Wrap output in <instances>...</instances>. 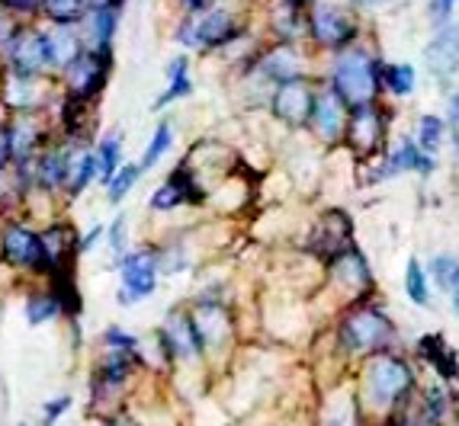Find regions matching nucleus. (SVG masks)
<instances>
[{"instance_id": "obj_1", "label": "nucleus", "mask_w": 459, "mask_h": 426, "mask_svg": "<svg viewBox=\"0 0 459 426\" xmlns=\"http://www.w3.org/2000/svg\"><path fill=\"white\" fill-rule=\"evenodd\" d=\"M325 84L344 99L351 109L379 103V93H383V61H379V55L373 48L353 42V46L334 52Z\"/></svg>"}, {"instance_id": "obj_2", "label": "nucleus", "mask_w": 459, "mask_h": 426, "mask_svg": "<svg viewBox=\"0 0 459 426\" xmlns=\"http://www.w3.org/2000/svg\"><path fill=\"white\" fill-rule=\"evenodd\" d=\"M337 340L351 356H376V353H389L398 340V330L389 314L373 304L369 298L353 302L337 324Z\"/></svg>"}, {"instance_id": "obj_3", "label": "nucleus", "mask_w": 459, "mask_h": 426, "mask_svg": "<svg viewBox=\"0 0 459 426\" xmlns=\"http://www.w3.org/2000/svg\"><path fill=\"white\" fill-rule=\"evenodd\" d=\"M414 391V375L411 365L398 353H376V356L367 359L363 365V397L373 411H385L392 413L402 397Z\"/></svg>"}, {"instance_id": "obj_4", "label": "nucleus", "mask_w": 459, "mask_h": 426, "mask_svg": "<svg viewBox=\"0 0 459 426\" xmlns=\"http://www.w3.org/2000/svg\"><path fill=\"white\" fill-rule=\"evenodd\" d=\"M306 36L315 48L334 55L360 38V20L344 4L315 0L312 7L306 10Z\"/></svg>"}, {"instance_id": "obj_5", "label": "nucleus", "mask_w": 459, "mask_h": 426, "mask_svg": "<svg viewBox=\"0 0 459 426\" xmlns=\"http://www.w3.org/2000/svg\"><path fill=\"white\" fill-rule=\"evenodd\" d=\"M241 36H245V26L238 23V16L225 7H209L206 13L186 16L174 32V38L180 46L196 48V52L229 48L231 42H238Z\"/></svg>"}, {"instance_id": "obj_6", "label": "nucleus", "mask_w": 459, "mask_h": 426, "mask_svg": "<svg viewBox=\"0 0 459 426\" xmlns=\"http://www.w3.org/2000/svg\"><path fill=\"white\" fill-rule=\"evenodd\" d=\"M389 122H392V113L383 103H369V106L351 109L344 141H341V145L357 160L383 158L385 148H389Z\"/></svg>"}, {"instance_id": "obj_7", "label": "nucleus", "mask_w": 459, "mask_h": 426, "mask_svg": "<svg viewBox=\"0 0 459 426\" xmlns=\"http://www.w3.org/2000/svg\"><path fill=\"white\" fill-rule=\"evenodd\" d=\"M109 74H113V52H91V48H84L58 77H62L65 97L81 99V103H91L93 106L103 97V90H107Z\"/></svg>"}, {"instance_id": "obj_8", "label": "nucleus", "mask_w": 459, "mask_h": 426, "mask_svg": "<svg viewBox=\"0 0 459 426\" xmlns=\"http://www.w3.org/2000/svg\"><path fill=\"white\" fill-rule=\"evenodd\" d=\"M116 269H119V292H116V302L123 308L145 302L158 292V251L152 247H138V251H126L123 257L116 260Z\"/></svg>"}, {"instance_id": "obj_9", "label": "nucleus", "mask_w": 459, "mask_h": 426, "mask_svg": "<svg viewBox=\"0 0 459 426\" xmlns=\"http://www.w3.org/2000/svg\"><path fill=\"white\" fill-rule=\"evenodd\" d=\"M4 68L13 77H30V81H42L52 77L48 68V48H46V30L39 26H20L13 42L4 52Z\"/></svg>"}, {"instance_id": "obj_10", "label": "nucleus", "mask_w": 459, "mask_h": 426, "mask_svg": "<svg viewBox=\"0 0 459 426\" xmlns=\"http://www.w3.org/2000/svg\"><path fill=\"white\" fill-rule=\"evenodd\" d=\"M315 93H318V87H315V81L308 74L286 81V84H276L270 90V113H273L276 122H283L286 129H308Z\"/></svg>"}, {"instance_id": "obj_11", "label": "nucleus", "mask_w": 459, "mask_h": 426, "mask_svg": "<svg viewBox=\"0 0 459 426\" xmlns=\"http://www.w3.org/2000/svg\"><path fill=\"white\" fill-rule=\"evenodd\" d=\"M247 77H257L261 84H286L296 77H306V52L296 42H273L270 48L254 55L247 64Z\"/></svg>"}, {"instance_id": "obj_12", "label": "nucleus", "mask_w": 459, "mask_h": 426, "mask_svg": "<svg viewBox=\"0 0 459 426\" xmlns=\"http://www.w3.org/2000/svg\"><path fill=\"white\" fill-rule=\"evenodd\" d=\"M0 260L23 273H46V257H42V237L23 221H7L0 228Z\"/></svg>"}, {"instance_id": "obj_13", "label": "nucleus", "mask_w": 459, "mask_h": 426, "mask_svg": "<svg viewBox=\"0 0 459 426\" xmlns=\"http://www.w3.org/2000/svg\"><path fill=\"white\" fill-rule=\"evenodd\" d=\"M437 170V158L424 154L418 148L411 135H402L392 148H385L383 158H376V167H373V183H383L392 180V176H402V174H418V176H430Z\"/></svg>"}, {"instance_id": "obj_14", "label": "nucleus", "mask_w": 459, "mask_h": 426, "mask_svg": "<svg viewBox=\"0 0 459 426\" xmlns=\"http://www.w3.org/2000/svg\"><path fill=\"white\" fill-rule=\"evenodd\" d=\"M353 247V221L344 209H328V212L318 218V225L312 228L308 237V253L325 263H331L334 257H341L344 251Z\"/></svg>"}, {"instance_id": "obj_15", "label": "nucleus", "mask_w": 459, "mask_h": 426, "mask_svg": "<svg viewBox=\"0 0 459 426\" xmlns=\"http://www.w3.org/2000/svg\"><path fill=\"white\" fill-rule=\"evenodd\" d=\"M203 199H206V186L196 180V174L186 164H177L168 180L152 192L148 209L152 212H177L180 206H199Z\"/></svg>"}, {"instance_id": "obj_16", "label": "nucleus", "mask_w": 459, "mask_h": 426, "mask_svg": "<svg viewBox=\"0 0 459 426\" xmlns=\"http://www.w3.org/2000/svg\"><path fill=\"white\" fill-rule=\"evenodd\" d=\"M328 279L334 289L344 292L347 304L363 302V298H369V292H373V269H369L367 257H363L357 247H351V251H344L341 257L331 260Z\"/></svg>"}, {"instance_id": "obj_17", "label": "nucleus", "mask_w": 459, "mask_h": 426, "mask_svg": "<svg viewBox=\"0 0 459 426\" xmlns=\"http://www.w3.org/2000/svg\"><path fill=\"white\" fill-rule=\"evenodd\" d=\"M10 135V167H30L39 154L52 145V132L39 115H16L7 122Z\"/></svg>"}, {"instance_id": "obj_18", "label": "nucleus", "mask_w": 459, "mask_h": 426, "mask_svg": "<svg viewBox=\"0 0 459 426\" xmlns=\"http://www.w3.org/2000/svg\"><path fill=\"white\" fill-rule=\"evenodd\" d=\"M347 115H351V106L328 84H322L318 93H315V109L312 119H308V129L315 132V138L322 145H341L347 129Z\"/></svg>"}, {"instance_id": "obj_19", "label": "nucleus", "mask_w": 459, "mask_h": 426, "mask_svg": "<svg viewBox=\"0 0 459 426\" xmlns=\"http://www.w3.org/2000/svg\"><path fill=\"white\" fill-rule=\"evenodd\" d=\"M42 237V257H46V279L52 273H65L74 269L77 257H81V231L68 221H52L48 228L39 231Z\"/></svg>"}, {"instance_id": "obj_20", "label": "nucleus", "mask_w": 459, "mask_h": 426, "mask_svg": "<svg viewBox=\"0 0 459 426\" xmlns=\"http://www.w3.org/2000/svg\"><path fill=\"white\" fill-rule=\"evenodd\" d=\"M190 320H193V330H196L199 343H203V353L225 346V343L231 340V330H235L229 304L209 302V298H203V302L193 304V308H190Z\"/></svg>"}, {"instance_id": "obj_21", "label": "nucleus", "mask_w": 459, "mask_h": 426, "mask_svg": "<svg viewBox=\"0 0 459 426\" xmlns=\"http://www.w3.org/2000/svg\"><path fill=\"white\" fill-rule=\"evenodd\" d=\"M154 337L161 343V350L168 353V359H186V362H190V359L203 356V343H199L196 330H193L190 311H184V308L168 311L161 330Z\"/></svg>"}, {"instance_id": "obj_22", "label": "nucleus", "mask_w": 459, "mask_h": 426, "mask_svg": "<svg viewBox=\"0 0 459 426\" xmlns=\"http://www.w3.org/2000/svg\"><path fill=\"white\" fill-rule=\"evenodd\" d=\"M424 68L434 81H450L459 74V23H446L424 46Z\"/></svg>"}, {"instance_id": "obj_23", "label": "nucleus", "mask_w": 459, "mask_h": 426, "mask_svg": "<svg viewBox=\"0 0 459 426\" xmlns=\"http://www.w3.org/2000/svg\"><path fill=\"white\" fill-rule=\"evenodd\" d=\"M46 87H48V77L30 81V77L4 74V81H0V103L13 115H39L48 103Z\"/></svg>"}, {"instance_id": "obj_24", "label": "nucleus", "mask_w": 459, "mask_h": 426, "mask_svg": "<svg viewBox=\"0 0 459 426\" xmlns=\"http://www.w3.org/2000/svg\"><path fill=\"white\" fill-rule=\"evenodd\" d=\"M65 180H68V141H52L32 160V186L52 196L65 192Z\"/></svg>"}, {"instance_id": "obj_25", "label": "nucleus", "mask_w": 459, "mask_h": 426, "mask_svg": "<svg viewBox=\"0 0 459 426\" xmlns=\"http://www.w3.org/2000/svg\"><path fill=\"white\" fill-rule=\"evenodd\" d=\"M119 13L123 7H93L84 13V20L77 23L81 42L91 52H113V38L119 32Z\"/></svg>"}, {"instance_id": "obj_26", "label": "nucleus", "mask_w": 459, "mask_h": 426, "mask_svg": "<svg viewBox=\"0 0 459 426\" xmlns=\"http://www.w3.org/2000/svg\"><path fill=\"white\" fill-rule=\"evenodd\" d=\"M97 183V167H93V148L87 141H68V180H65V196H84L87 186Z\"/></svg>"}, {"instance_id": "obj_27", "label": "nucleus", "mask_w": 459, "mask_h": 426, "mask_svg": "<svg viewBox=\"0 0 459 426\" xmlns=\"http://www.w3.org/2000/svg\"><path fill=\"white\" fill-rule=\"evenodd\" d=\"M418 356L444 381H459V353L446 343L444 334H424L418 340Z\"/></svg>"}, {"instance_id": "obj_28", "label": "nucleus", "mask_w": 459, "mask_h": 426, "mask_svg": "<svg viewBox=\"0 0 459 426\" xmlns=\"http://www.w3.org/2000/svg\"><path fill=\"white\" fill-rule=\"evenodd\" d=\"M46 48H48V68H52V74H62L71 61L84 52V42H81L77 26H48Z\"/></svg>"}, {"instance_id": "obj_29", "label": "nucleus", "mask_w": 459, "mask_h": 426, "mask_svg": "<svg viewBox=\"0 0 459 426\" xmlns=\"http://www.w3.org/2000/svg\"><path fill=\"white\" fill-rule=\"evenodd\" d=\"M93 167H97L100 186H107L116 176V170L123 167V135L119 132H109L93 145Z\"/></svg>"}, {"instance_id": "obj_30", "label": "nucleus", "mask_w": 459, "mask_h": 426, "mask_svg": "<svg viewBox=\"0 0 459 426\" xmlns=\"http://www.w3.org/2000/svg\"><path fill=\"white\" fill-rule=\"evenodd\" d=\"M23 318L26 324H32V328H42V324H52V320L65 318L62 311V302H58V295H55L52 289H36L26 295L23 302Z\"/></svg>"}, {"instance_id": "obj_31", "label": "nucleus", "mask_w": 459, "mask_h": 426, "mask_svg": "<svg viewBox=\"0 0 459 426\" xmlns=\"http://www.w3.org/2000/svg\"><path fill=\"white\" fill-rule=\"evenodd\" d=\"M48 289H52L55 295H58V302H62L65 318H77V314L84 311V295H81V289H77L74 269L48 276Z\"/></svg>"}, {"instance_id": "obj_32", "label": "nucleus", "mask_w": 459, "mask_h": 426, "mask_svg": "<svg viewBox=\"0 0 459 426\" xmlns=\"http://www.w3.org/2000/svg\"><path fill=\"white\" fill-rule=\"evenodd\" d=\"M418 87V71L408 61H398V64H383V90L395 99H405Z\"/></svg>"}, {"instance_id": "obj_33", "label": "nucleus", "mask_w": 459, "mask_h": 426, "mask_svg": "<svg viewBox=\"0 0 459 426\" xmlns=\"http://www.w3.org/2000/svg\"><path fill=\"white\" fill-rule=\"evenodd\" d=\"M424 269H428V279L434 282L440 292H446V295H456L459 292V257H453V253H437V257H430V263Z\"/></svg>"}, {"instance_id": "obj_34", "label": "nucleus", "mask_w": 459, "mask_h": 426, "mask_svg": "<svg viewBox=\"0 0 459 426\" xmlns=\"http://www.w3.org/2000/svg\"><path fill=\"white\" fill-rule=\"evenodd\" d=\"M87 13V0H42L39 16H46L48 26H77Z\"/></svg>"}, {"instance_id": "obj_35", "label": "nucleus", "mask_w": 459, "mask_h": 426, "mask_svg": "<svg viewBox=\"0 0 459 426\" xmlns=\"http://www.w3.org/2000/svg\"><path fill=\"white\" fill-rule=\"evenodd\" d=\"M446 132H450L446 119L428 113V115H421V119H418V135H414V141H418V148H421L424 154L437 158V154H440V148H444V141H446Z\"/></svg>"}, {"instance_id": "obj_36", "label": "nucleus", "mask_w": 459, "mask_h": 426, "mask_svg": "<svg viewBox=\"0 0 459 426\" xmlns=\"http://www.w3.org/2000/svg\"><path fill=\"white\" fill-rule=\"evenodd\" d=\"M405 295L411 298V304L418 308H434V295H430V279L421 260H408L405 267Z\"/></svg>"}, {"instance_id": "obj_37", "label": "nucleus", "mask_w": 459, "mask_h": 426, "mask_svg": "<svg viewBox=\"0 0 459 426\" xmlns=\"http://www.w3.org/2000/svg\"><path fill=\"white\" fill-rule=\"evenodd\" d=\"M174 148V122H158L152 132V138H148V145H145V154H142V160H138V167L142 170H152L158 160L164 158V154Z\"/></svg>"}, {"instance_id": "obj_38", "label": "nucleus", "mask_w": 459, "mask_h": 426, "mask_svg": "<svg viewBox=\"0 0 459 426\" xmlns=\"http://www.w3.org/2000/svg\"><path fill=\"white\" fill-rule=\"evenodd\" d=\"M142 174H145V170L138 167V164H123V167L116 170L113 180H109L107 186H103V190H107L109 206H119V202H123V199L129 196V192L138 186V180H142Z\"/></svg>"}, {"instance_id": "obj_39", "label": "nucleus", "mask_w": 459, "mask_h": 426, "mask_svg": "<svg viewBox=\"0 0 459 426\" xmlns=\"http://www.w3.org/2000/svg\"><path fill=\"white\" fill-rule=\"evenodd\" d=\"M193 93V81L190 77H180V81H170L168 87H164V93L152 103L154 113H161V109H168L170 103H177V99H186Z\"/></svg>"}, {"instance_id": "obj_40", "label": "nucleus", "mask_w": 459, "mask_h": 426, "mask_svg": "<svg viewBox=\"0 0 459 426\" xmlns=\"http://www.w3.org/2000/svg\"><path fill=\"white\" fill-rule=\"evenodd\" d=\"M100 343H103V350L142 353V350H138V337L129 334V330H123V328H107V330H103V337H100Z\"/></svg>"}, {"instance_id": "obj_41", "label": "nucleus", "mask_w": 459, "mask_h": 426, "mask_svg": "<svg viewBox=\"0 0 459 426\" xmlns=\"http://www.w3.org/2000/svg\"><path fill=\"white\" fill-rule=\"evenodd\" d=\"M126 234H129V218H126V215H116V218L107 225L109 251H113L116 257H123L126 253Z\"/></svg>"}, {"instance_id": "obj_42", "label": "nucleus", "mask_w": 459, "mask_h": 426, "mask_svg": "<svg viewBox=\"0 0 459 426\" xmlns=\"http://www.w3.org/2000/svg\"><path fill=\"white\" fill-rule=\"evenodd\" d=\"M459 0H430V16H434V26L440 30V26L453 23V10H456Z\"/></svg>"}, {"instance_id": "obj_43", "label": "nucleus", "mask_w": 459, "mask_h": 426, "mask_svg": "<svg viewBox=\"0 0 459 426\" xmlns=\"http://www.w3.org/2000/svg\"><path fill=\"white\" fill-rule=\"evenodd\" d=\"M0 10L13 16H36L42 10V0H0Z\"/></svg>"}, {"instance_id": "obj_44", "label": "nucleus", "mask_w": 459, "mask_h": 426, "mask_svg": "<svg viewBox=\"0 0 459 426\" xmlns=\"http://www.w3.org/2000/svg\"><path fill=\"white\" fill-rule=\"evenodd\" d=\"M71 407V397L68 395H62V397H55V401H48L46 404V411H42V423L46 426H52V423H58L62 420V413Z\"/></svg>"}, {"instance_id": "obj_45", "label": "nucleus", "mask_w": 459, "mask_h": 426, "mask_svg": "<svg viewBox=\"0 0 459 426\" xmlns=\"http://www.w3.org/2000/svg\"><path fill=\"white\" fill-rule=\"evenodd\" d=\"M164 77L170 81H180V77H190V58L186 55H174V58L168 61V68H164Z\"/></svg>"}, {"instance_id": "obj_46", "label": "nucleus", "mask_w": 459, "mask_h": 426, "mask_svg": "<svg viewBox=\"0 0 459 426\" xmlns=\"http://www.w3.org/2000/svg\"><path fill=\"white\" fill-rule=\"evenodd\" d=\"M10 170V135H7V122H0V174Z\"/></svg>"}, {"instance_id": "obj_47", "label": "nucleus", "mask_w": 459, "mask_h": 426, "mask_svg": "<svg viewBox=\"0 0 459 426\" xmlns=\"http://www.w3.org/2000/svg\"><path fill=\"white\" fill-rule=\"evenodd\" d=\"M100 237H107V225H93V228L87 231V234H81V253L93 251V247H97Z\"/></svg>"}, {"instance_id": "obj_48", "label": "nucleus", "mask_w": 459, "mask_h": 426, "mask_svg": "<svg viewBox=\"0 0 459 426\" xmlns=\"http://www.w3.org/2000/svg\"><path fill=\"white\" fill-rule=\"evenodd\" d=\"M177 7L184 10L186 16H196V13H206L209 7H215V0H177Z\"/></svg>"}, {"instance_id": "obj_49", "label": "nucleus", "mask_w": 459, "mask_h": 426, "mask_svg": "<svg viewBox=\"0 0 459 426\" xmlns=\"http://www.w3.org/2000/svg\"><path fill=\"white\" fill-rule=\"evenodd\" d=\"M446 125L459 129V93H453V97L446 99Z\"/></svg>"}, {"instance_id": "obj_50", "label": "nucleus", "mask_w": 459, "mask_h": 426, "mask_svg": "<svg viewBox=\"0 0 459 426\" xmlns=\"http://www.w3.org/2000/svg\"><path fill=\"white\" fill-rule=\"evenodd\" d=\"M103 426H138L132 417H126V413H116V417H107L103 420Z\"/></svg>"}, {"instance_id": "obj_51", "label": "nucleus", "mask_w": 459, "mask_h": 426, "mask_svg": "<svg viewBox=\"0 0 459 426\" xmlns=\"http://www.w3.org/2000/svg\"><path fill=\"white\" fill-rule=\"evenodd\" d=\"M93 7H126V0H87V10Z\"/></svg>"}, {"instance_id": "obj_52", "label": "nucleus", "mask_w": 459, "mask_h": 426, "mask_svg": "<svg viewBox=\"0 0 459 426\" xmlns=\"http://www.w3.org/2000/svg\"><path fill=\"white\" fill-rule=\"evenodd\" d=\"M280 4H286V7H292V10H299V13H306V10L312 7L315 0H280Z\"/></svg>"}, {"instance_id": "obj_53", "label": "nucleus", "mask_w": 459, "mask_h": 426, "mask_svg": "<svg viewBox=\"0 0 459 426\" xmlns=\"http://www.w3.org/2000/svg\"><path fill=\"white\" fill-rule=\"evenodd\" d=\"M353 4H357V7H383L385 0H353Z\"/></svg>"}, {"instance_id": "obj_54", "label": "nucleus", "mask_w": 459, "mask_h": 426, "mask_svg": "<svg viewBox=\"0 0 459 426\" xmlns=\"http://www.w3.org/2000/svg\"><path fill=\"white\" fill-rule=\"evenodd\" d=\"M4 74H7V68H4V55H0V81H4Z\"/></svg>"}, {"instance_id": "obj_55", "label": "nucleus", "mask_w": 459, "mask_h": 426, "mask_svg": "<svg viewBox=\"0 0 459 426\" xmlns=\"http://www.w3.org/2000/svg\"><path fill=\"white\" fill-rule=\"evenodd\" d=\"M20 426H26V423H20Z\"/></svg>"}]
</instances>
